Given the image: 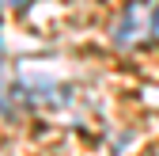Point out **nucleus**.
<instances>
[{"mask_svg": "<svg viewBox=\"0 0 159 156\" xmlns=\"http://www.w3.org/2000/svg\"><path fill=\"white\" fill-rule=\"evenodd\" d=\"M110 38L117 46H140L148 38H159V4L155 0H133L125 12L114 19Z\"/></svg>", "mask_w": 159, "mask_h": 156, "instance_id": "1", "label": "nucleus"}, {"mask_svg": "<svg viewBox=\"0 0 159 156\" xmlns=\"http://www.w3.org/2000/svg\"><path fill=\"white\" fill-rule=\"evenodd\" d=\"M148 156H159V152H148Z\"/></svg>", "mask_w": 159, "mask_h": 156, "instance_id": "2", "label": "nucleus"}]
</instances>
